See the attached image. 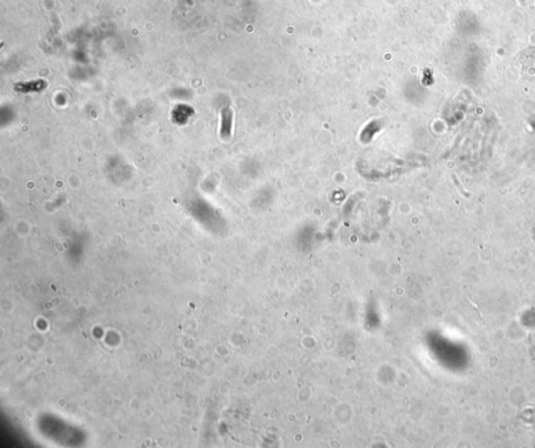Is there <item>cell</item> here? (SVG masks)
Wrapping results in <instances>:
<instances>
[{
  "label": "cell",
  "mask_w": 535,
  "mask_h": 448,
  "mask_svg": "<svg viewBox=\"0 0 535 448\" xmlns=\"http://www.w3.org/2000/svg\"><path fill=\"white\" fill-rule=\"evenodd\" d=\"M233 120V112L230 107H224L222 110V124H221V137L223 139H229L231 135Z\"/></svg>",
  "instance_id": "6da1fadb"
},
{
  "label": "cell",
  "mask_w": 535,
  "mask_h": 448,
  "mask_svg": "<svg viewBox=\"0 0 535 448\" xmlns=\"http://www.w3.org/2000/svg\"><path fill=\"white\" fill-rule=\"evenodd\" d=\"M47 86V83L43 79H37V80H31L26 83H18L15 85L14 89L17 92L21 93H30V92H39L43 89H45Z\"/></svg>",
  "instance_id": "7a4b0ae2"
}]
</instances>
